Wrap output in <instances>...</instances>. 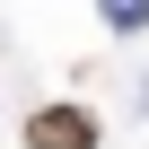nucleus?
Segmentation results:
<instances>
[{
  "mask_svg": "<svg viewBox=\"0 0 149 149\" xmlns=\"http://www.w3.org/2000/svg\"><path fill=\"white\" fill-rule=\"evenodd\" d=\"M97 140H105V123L88 105H35L26 114V149H97Z\"/></svg>",
  "mask_w": 149,
  "mask_h": 149,
  "instance_id": "f257e3e1",
  "label": "nucleus"
},
{
  "mask_svg": "<svg viewBox=\"0 0 149 149\" xmlns=\"http://www.w3.org/2000/svg\"><path fill=\"white\" fill-rule=\"evenodd\" d=\"M97 18H105L114 35H140V26H149V0H97Z\"/></svg>",
  "mask_w": 149,
  "mask_h": 149,
  "instance_id": "f03ea898",
  "label": "nucleus"
}]
</instances>
